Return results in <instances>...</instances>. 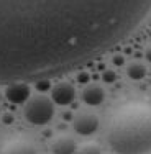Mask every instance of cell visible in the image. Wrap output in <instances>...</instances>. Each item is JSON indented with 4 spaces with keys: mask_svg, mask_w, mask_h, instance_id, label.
Masks as SVG:
<instances>
[{
    "mask_svg": "<svg viewBox=\"0 0 151 154\" xmlns=\"http://www.w3.org/2000/svg\"><path fill=\"white\" fill-rule=\"evenodd\" d=\"M151 20V0H0V82L48 80Z\"/></svg>",
    "mask_w": 151,
    "mask_h": 154,
    "instance_id": "6da1fadb",
    "label": "cell"
},
{
    "mask_svg": "<svg viewBox=\"0 0 151 154\" xmlns=\"http://www.w3.org/2000/svg\"><path fill=\"white\" fill-rule=\"evenodd\" d=\"M107 141L117 154L151 152V105L127 102L112 112Z\"/></svg>",
    "mask_w": 151,
    "mask_h": 154,
    "instance_id": "7a4b0ae2",
    "label": "cell"
},
{
    "mask_svg": "<svg viewBox=\"0 0 151 154\" xmlns=\"http://www.w3.org/2000/svg\"><path fill=\"white\" fill-rule=\"evenodd\" d=\"M25 118L31 125H46L54 115V103L46 95H35L25 102Z\"/></svg>",
    "mask_w": 151,
    "mask_h": 154,
    "instance_id": "3957f363",
    "label": "cell"
},
{
    "mask_svg": "<svg viewBox=\"0 0 151 154\" xmlns=\"http://www.w3.org/2000/svg\"><path fill=\"white\" fill-rule=\"evenodd\" d=\"M0 154H36V148L31 139L25 136H13L3 143Z\"/></svg>",
    "mask_w": 151,
    "mask_h": 154,
    "instance_id": "277c9868",
    "label": "cell"
},
{
    "mask_svg": "<svg viewBox=\"0 0 151 154\" xmlns=\"http://www.w3.org/2000/svg\"><path fill=\"white\" fill-rule=\"evenodd\" d=\"M74 130L76 133L82 134V136H89V134L95 133L99 128V118L92 112H79L74 116Z\"/></svg>",
    "mask_w": 151,
    "mask_h": 154,
    "instance_id": "5b68a950",
    "label": "cell"
},
{
    "mask_svg": "<svg viewBox=\"0 0 151 154\" xmlns=\"http://www.w3.org/2000/svg\"><path fill=\"white\" fill-rule=\"evenodd\" d=\"M76 90L72 87V84H69L68 80H59L56 85H53L51 89V100L58 105H68L74 100Z\"/></svg>",
    "mask_w": 151,
    "mask_h": 154,
    "instance_id": "8992f818",
    "label": "cell"
},
{
    "mask_svg": "<svg viewBox=\"0 0 151 154\" xmlns=\"http://www.w3.org/2000/svg\"><path fill=\"white\" fill-rule=\"evenodd\" d=\"M5 97L12 103H25L30 98V85L27 82H12L5 90Z\"/></svg>",
    "mask_w": 151,
    "mask_h": 154,
    "instance_id": "52a82bcc",
    "label": "cell"
},
{
    "mask_svg": "<svg viewBox=\"0 0 151 154\" xmlns=\"http://www.w3.org/2000/svg\"><path fill=\"white\" fill-rule=\"evenodd\" d=\"M51 151L53 154H74L76 141L69 134H58L51 139Z\"/></svg>",
    "mask_w": 151,
    "mask_h": 154,
    "instance_id": "ba28073f",
    "label": "cell"
},
{
    "mask_svg": "<svg viewBox=\"0 0 151 154\" xmlns=\"http://www.w3.org/2000/svg\"><path fill=\"white\" fill-rule=\"evenodd\" d=\"M82 98L87 105H99L104 100V90L97 84H89L82 92Z\"/></svg>",
    "mask_w": 151,
    "mask_h": 154,
    "instance_id": "9c48e42d",
    "label": "cell"
},
{
    "mask_svg": "<svg viewBox=\"0 0 151 154\" xmlns=\"http://www.w3.org/2000/svg\"><path fill=\"white\" fill-rule=\"evenodd\" d=\"M77 152L79 154H102V149L95 141H87V143H84V144L80 146Z\"/></svg>",
    "mask_w": 151,
    "mask_h": 154,
    "instance_id": "30bf717a",
    "label": "cell"
},
{
    "mask_svg": "<svg viewBox=\"0 0 151 154\" xmlns=\"http://www.w3.org/2000/svg\"><path fill=\"white\" fill-rule=\"evenodd\" d=\"M128 74H130L131 79H140V77H143V74H145V67L140 66L138 62H133V64L128 67Z\"/></svg>",
    "mask_w": 151,
    "mask_h": 154,
    "instance_id": "8fae6325",
    "label": "cell"
}]
</instances>
